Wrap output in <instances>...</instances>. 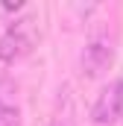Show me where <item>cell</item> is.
<instances>
[{"mask_svg":"<svg viewBox=\"0 0 123 126\" xmlns=\"http://www.w3.org/2000/svg\"><path fill=\"white\" fill-rule=\"evenodd\" d=\"M0 126H21V111L15 103L12 82H0Z\"/></svg>","mask_w":123,"mask_h":126,"instance_id":"277c9868","label":"cell"},{"mask_svg":"<svg viewBox=\"0 0 123 126\" xmlns=\"http://www.w3.org/2000/svg\"><path fill=\"white\" fill-rule=\"evenodd\" d=\"M79 64H82V73H85L88 79L103 76V73L114 64V38L108 35V30H91Z\"/></svg>","mask_w":123,"mask_h":126,"instance_id":"7a4b0ae2","label":"cell"},{"mask_svg":"<svg viewBox=\"0 0 123 126\" xmlns=\"http://www.w3.org/2000/svg\"><path fill=\"white\" fill-rule=\"evenodd\" d=\"M50 126H73V123H70V117H67V111H64V114H56Z\"/></svg>","mask_w":123,"mask_h":126,"instance_id":"5b68a950","label":"cell"},{"mask_svg":"<svg viewBox=\"0 0 123 126\" xmlns=\"http://www.w3.org/2000/svg\"><path fill=\"white\" fill-rule=\"evenodd\" d=\"M123 117V76L108 82L91 106V120L97 126H111Z\"/></svg>","mask_w":123,"mask_h":126,"instance_id":"3957f363","label":"cell"},{"mask_svg":"<svg viewBox=\"0 0 123 126\" xmlns=\"http://www.w3.org/2000/svg\"><path fill=\"white\" fill-rule=\"evenodd\" d=\"M38 38H41L38 15H32V12H30V15L12 21V24L3 30V35H0V62H3V64L21 62L24 56H30L32 50H35Z\"/></svg>","mask_w":123,"mask_h":126,"instance_id":"6da1fadb","label":"cell"}]
</instances>
